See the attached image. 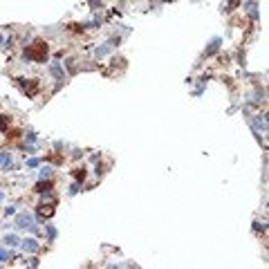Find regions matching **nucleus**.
<instances>
[{
  "label": "nucleus",
  "instance_id": "obj_1",
  "mask_svg": "<svg viewBox=\"0 0 269 269\" xmlns=\"http://www.w3.org/2000/svg\"><path fill=\"white\" fill-rule=\"evenodd\" d=\"M25 56H27V59H32V61H43L45 56H47V45L41 43V41H38V43H34L32 47L25 52Z\"/></svg>",
  "mask_w": 269,
  "mask_h": 269
},
{
  "label": "nucleus",
  "instance_id": "obj_2",
  "mask_svg": "<svg viewBox=\"0 0 269 269\" xmlns=\"http://www.w3.org/2000/svg\"><path fill=\"white\" fill-rule=\"evenodd\" d=\"M16 224H18V227H22V229H25V227H34V224H32V215H27V213L18 215V220H16Z\"/></svg>",
  "mask_w": 269,
  "mask_h": 269
},
{
  "label": "nucleus",
  "instance_id": "obj_3",
  "mask_svg": "<svg viewBox=\"0 0 269 269\" xmlns=\"http://www.w3.org/2000/svg\"><path fill=\"white\" fill-rule=\"evenodd\" d=\"M22 242H25L22 247H25L27 251H36V249H38V242H36L34 238H29V240H22Z\"/></svg>",
  "mask_w": 269,
  "mask_h": 269
},
{
  "label": "nucleus",
  "instance_id": "obj_4",
  "mask_svg": "<svg viewBox=\"0 0 269 269\" xmlns=\"http://www.w3.org/2000/svg\"><path fill=\"white\" fill-rule=\"evenodd\" d=\"M36 191L38 193H47V191H52V184H49V182H38V184H36Z\"/></svg>",
  "mask_w": 269,
  "mask_h": 269
},
{
  "label": "nucleus",
  "instance_id": "obj_5",
  "mask_svg": "<svg viewBox=\"0 0 269 269\" xmlns=\"http://www.w3.org/2000/svg\"><path fill=\"white\" fill-rule=\"evenodd\" d=\"M249 16H251L254 20H258V11H256V5H254V2H249Z\"/></svg>",
  "mask_w": 269,
  "mask_h": 269
},
{
  "label": "nucleus",
  "instance_id": "obj_6",
  "mask_svg": "<svg viewBox=\"0 0 269 269\" xmlns=\"http://www.w3.org/2000/svg\"><path fill=\"white\" fill-rule=\"evenodd\" d=\"M52 74H54V76H59L61 81H63V70H61V65H52Z\"/></svg>",
  "mask_w": 269,
  "mask_h": 269
},
{
  "label": "nucleus",
  "instance_id": "obj_7",
  "mask_svg": "<svg viewBox=\"0 0 269 269\" xmlns=\"http://www.w3.org/2000/svg\"><path fill=\"white\" fill-rule=\"evenodd\" d=\"M5 242H7L9 247H16V244H18V238H16V236H7V238H5Z\"/></svg>",
  "mask_w": 269,
  "mask_h": 269
},
{
  "label": "nucleus",
  "instance_id": "obj_8",
  "mask_svg": "<svg viewBox=\"0 0 269 269\" xmlns=\"http://www.w3.org/2000/svg\"><path fill=\"white\" fill-rule=\"evenodd\" d=\"M0 164H5V166H9V164H11V159L7 157V153H0Z\"/></svg>",
  "mask_w": 269,
  "mask_h": 269
},
{
  "label": "nucleus",
  "instance_id": "obj_9",
  "mask_svg": "<svg viewBox=\"0 0 269 269\" xmlns=\"http://www.w3.org/2000/svg\"><path fill=\"white\" fill-rule=\"evenodd\" d=\"M49 175H52V168H49V166H45V168L41 170V177L45 180V177H49Z\"/></svg>",
  "mask_w": 269,
  "mask_h": 269
},
{
  "label": "nucleus",
  "instance_id": "obj_10",
  "mask_svg": "<svg viewBox=\"0 0 269 269\" xmlns=\"http://www.w3.org/2000/svg\"><path fill=\"white\" fill-rule=\"evenodd\" d=\"M0 128H7V114H0Z\"/></svg>",
  "mask_w": 269,
  "mask_h": 269
},
{
  "label": "nucleus",
  "instance_id": "obj_11",
  "mask_svg": "<svg viewBox=\"0 0 269 269\" xmlns=\"http://www.w3.org/2000/svg\"><path fill=\"white\" fill-rule=\"evenodd\" d=\"M74 175H76V180H81V182H83V177H85V170H83V168H76V173H74Z\"/></svg>",
  "mask_w": 269,
  "mask_h": 269
},
{
  "label": "nucleus",
  "instance_id": "obj_12",
  "mask_svg": "<svg viewBox=\"0 0 269 269\" xmlns=\"http://www.w3.org/2000/svg\"><path fill=\"white\" fill-rule=\"evenodd\" d=\"M0 260H7V251H0Z\"/></svg>",
  "mask_w": 269,
  "mask_h": 269
}]
</instances>
